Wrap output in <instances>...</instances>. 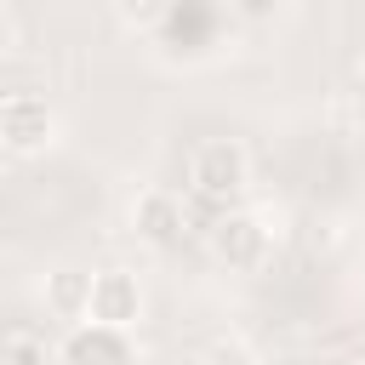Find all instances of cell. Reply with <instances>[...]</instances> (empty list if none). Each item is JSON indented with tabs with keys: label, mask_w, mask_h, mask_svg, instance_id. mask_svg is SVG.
<instances>
[{
	"label": "cell",
	"mask_w": 365,
	"mask_h": 365,
	"mask_svg": "<svg viewBox=\"0 0 365 365\" xmlns=\"http://www.w3.org/2000/svg\"><path fill=\"white\" fill-rule=\"evenodd\" d=\"M245 182H251V154H245V143H234V137H205V143H194V154H188V188H194L200 200L228 205Z\"/></svg>",
	"instance_id": "1"
},
{
	"label": "cell",
	"mask_w": 365,
	"mask_h": 365,
	"mask_svg": "<svg viewBox=\"0 0 365 365\" xmlns=\"http://www.w3.org/2000/svg\"><path fill=\"white\" fill-rule=\"evenodd\" d=\"M205 245H211V257H217L222 268H262L274 234L262 228L257 211H222V217L205 228Z\"/></svg>",
	"instance_id": "2"
},
{
	"label": "cell",
	"mask_w": 365,
	"mask_h": 365,
	"mask_svg": "<svg viewBox=\"0 0 365 365\" xmlns=\"http://www.w3.org/2000/svg\"><path fill=\"white\" fill-rule=\"evenodd\" d=\"M51 137H57V108L46 97H34V91L0 97V148L40 154V148H51Z\"/></svg>",
	"instance_id": "3"
},
{
	"label": "cell",
	"mask_w": 365,
	"mask_h": 365,
	"mask_svg": "<svg viewBox=\"0 0 365 365\" xmlns=\"http://www.w3.org/2000/svg\"><path fill=\"white\" fill-rule=\"evenodd\" d=\"M57 365H137V342L120 325L103 319H80L68 325V336L57 342Z\"/></svg>",
	"instance_id": "4"
},
{
	"label": "cell",
	"mask_w": 365,
	"mask_h": 365,
	"mask_svg": "<svg viewBox=\"0 0 365 365\" xmlns=\"http://www.w3.org/2000/svg\"><path fill=\"white\" fill-rule=\"evenodd\" d=\"M86 319L137 331V319H143V279L131 268H97L91 274V314Z\"/></svg>",
	"instance_id": "5"
},
{
	"label": "cell",
	"mask_w": 365,
	"mask_h": 365,
	"mask_svg": "<svg viewBox=\"0 0 365 365\" xmlns=\"http://www.w3.org/2000/svg\"><path fill=\"white\" fill-rule=\"evenodd\" d=\"M182 222H188V211H182V200L171 188H143L131 200V234L148 240V245H160V251H171L182 240Z\"/></svg>",
	"instance_id": "6"
},
{
	"label": "cell",
	"mask_w": 365,
	"mask_h": 365,
	"mask_svg": "<svg viewBox=\"0 0 365 365\" xmlns=\"http://www.w3.org/2000/svg\"><path fill=\"white\" fill-rule=\"evenodd\" d=\"M40 302H46V314H51L57 325H80V319L91 314V274L74 268V262L51 268V274L40 279Z\"/></svg>",
	"instance_id": "7"
},
{
	"label": "cell",
	"mask_w": 365,
	"mask_h": 365,
	"mask_svg": "<svg viewBox=\"0 0 365 365\" xmlns=\"http://www.w3.org/2000/svg\"><path fill=\"white\" fill-rule=\"evenodd\" d=\"M114 11H120L125 29H154V23H165L171 0H114Z\"/></svg>",
	"instance_id": "8"
},
{
	"label": "cell",
	"mask_w": 365,
	"mask_h": 365,
	"mask_svg": "<svg viewBox=\"0 0 365 365\" xmlns=\"http://www.w3.org/2000/svg\"><path fill=\"white\" fill-rule=\"evenodd\" d=\"M6 365H57V348H46L34 336H11L6 342Z\"/></svg>",
	"instance_id": "9"
},
{
	"label": "cell",
	"mask_w": 365,
	"mask_h": 365,
	"mask_svg": "<svg viewBox=\"0 0 365 365\" xmlns=\"http://www.w3.org/2000/svg\"><path fill=\"white\" fill-rule=\"evenodd\" d=\"M200 365H257V354H251L245 342H211Z\"/></svg>",
	"instance_id": "10"
},
{
	"label": "cell",
	"mask_w": 365,
	"mask_h": 365,
	"mask_svg": "<svg viewBox=\"0 0 365 365\" xmlns=\"http://www.w3.org/2000/svg\"><path fill=\"white\" fill-rule=\"evenodd\" d=\"M240 17H251V23H262V17H274L279 11V0H228Z\"/></svg>",
	"instance_id": "11"
},
{
	"label": "cell",
	"mask_w": 365,
	"mask_h": 365,
	"mask_svg": "<svg viewBox=\"0 0 365 365\" xmlns=\"http://www.w3.org/2000/svg\"><path fill=\"white\" fill-rule=\"evenodd\" d=\"M6 51H11V17L0 11V57H6Z\"/></svg>",
	"instance_id": "12"
},
{
	"label": "cell",
	"mask_w": 365,
	"mask_h": 365,
	"mask_svg": "<svg viewBox=\"0 0 365 365\" xmlns=\"http://www.w3.org/2000/svg\"><path fill=\"white\" fill-rule=\"evenodd\" d=\"M359 74H365V57H359Z\"/></svg>",
	"instance_id": "13"
}]
</instances>
